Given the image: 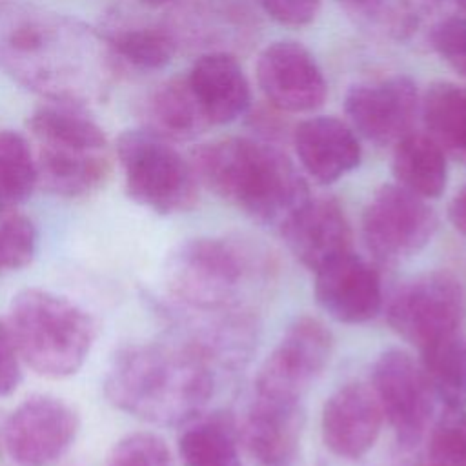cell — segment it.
Masks as SVG:
<instances>
[{
    "label": "cell",
    "mask_w": 466,
    "mask_h": 466,
    "mask_svg": "<svg viewBox=\"0 0 466 466\" xmlns=\"http://www.w3.org/2000/svg\"><path fill=\"white\" fill-rule=\"evenodd\" d=\"M115 62L107 40L62 15L22 11L0 27V67L51 102L82 106L100 96Z\"/></svg>",
    "instance_id": "obj_1"
},
{
    "label": "cell",
    "mask_w": 466,
    "mask_h": 466,
    "mask_svg": "<svg viewBox=\"0 0 466 466\" xmlns=\"http://www.w3.org/2000/svg\"><path fill=\"white\" fill-rule=\"evenodd\" d=\"M104 395L120 411L158 426L197 419L213 395V371L200 350L127 344L111 359Z\"/></svg>",
    "instance_id": "obj_2"
},
{
    "label": "cell",
    "mask_w": 466,
    "mask_h": 466,
    "mask_svg": "<svg viewBox=\"0 0 466 466\" xmlns=\"http://www.w3.org/2000/svg\"><path fill=\"white\" fill-rule=\"evenodd\" d=\"M191 166L198 182L260 224L280 228L308 198V184L279 147L246 137L198 146Z\"/></svg>",
    "instance_id": "obj_3"
},
{
    "label": "cell",
    "mask_w": 466,
    "mask_h": 466,
    "mask_svg": "<svg viewBox=\"0 0 466 466\" xmlns=\"http://www.w3.org/2000/svg\"><path fill=\"white\" fill-rule=\"evenodd\" d=\"M5 324L22 362L47 379L75 375L96 337L95 320L84 308L40 288L13 297Z\"/></svg>",
    "instance_id": "obj_4"
},
{
    "label": "cell",
    "mask_w": 466,
    "mask_h": 466,
    "mask_svg": "<svg viewBox=\"0 0 466 466\" xmlns=\"http://www.w3.org/2000/svg\"><path fill=\"white\" fill-rule=\"evenodd\" d=\"M126 191L140 206L160 215L189 211L198 200V178L169 140L147 131L129 129L116 140Z\"/></svg>",
    "instance_id": "obj_5"
},
{
    "label": "cell",
    "mask_w": 466,
    "mask_h": 466,
    "mask_svg": "<svg viewBox=\"0 0 466 466\" xmlns=\"http://www.w3.org/2000/svg\"><path fill=\"white\" fill-rule=\"evenodd\" d=\"M248 271L246 251L231 240L197 237L178 244L167 255L164 284L182 306L217 311L233 304Z\"/></svg>",
    "instance_id": "obj_6"
},
{
    "label": "cell",
    "mask_w": 466,
    "mask_h": 466,
    "mask_svg": "<svg viewBox=\"0 0 466 466\" xmlns=\"http://www.w3.org/2000/svg\"><path fill=\"white\" fill-rule=\"evenodd\" d=\"M388 324L419 350L464 328L466 288L451 273L431 271L402 282L390 297Z\"/></svg>",
    "instance_id": "obj_7"
},
{
    "label": "cell",
    "mask_w": 466,
    "mask_h": 466,
    "mask_svg": "<svg viewBox=\"0 0 466 466\" xmlns=\"http://www.w3.org/2000/svg\"><path fill=\"white\" fill-rule=\"evenodd\" d=\"M437 229V215L426 198L399 184L380 186L362 213V238L382 264H395L419 253Z\"/></svg>",
    "instance_id": "obj_8"
},
{
    "label": "cell",
    "mask_w": 466,
    "mask_h": 466,
    "mask_svg": "<svg viewBox=\"0 0 466 466\" xmlns=\"http://www.w3.org/2000/svg\"><path fill=\"white\" fill-rule=\"evenodd\" d=\"M371 390L399 446L410 450L420 444L435 399L422 366L402 350H386L373 364Z\"/></svg>",
    "instance_id": "obj_9"
},
{
    "label": "cell",
    "mask_w": 466,
    "mask_h": 466,
    "mask_svg": "<svg viewBox=\"0 0 466 466\" xmlns=\"http://www.w3.org/2000/svg\"><path fill=\"white\" fill-rule=\"evenodd\" d=\"M78 415L62 399L33 395L5 419L2 441L18 466H53L73 446Z\"/></svg>",
    "instance_id": "obj_10"
},
{
    "label": "cell",
    "mask_w": 466,
    "mask_h": 466,
    "mask_svg": "<svg viewBox=\"0 0 466 466\" xmlns=\"http://www.w3.org/2000/svg\"><path fill=\"white\" fill-rule=\"evenodd\" d=\"M331 348V331L319 319H297L258 370L255 393L302 400L329 362Z\"/></svg>",
    "instance_id": "obj_11"
},
{
    "label": "cell",
    "mask_w": 466,
    "mask_h": 466,
    "mask_svg": "<svg viewBox=\"0 0 466 466\" xmlns=\"http://www.w3.org/2000/svg\"><path fill=\"white\" fill-rule=\"evenodd\" d=\"M344 111L353 131L366 140L379 146L395 144L413 131L419 111L417 86L406 75L351 86Z\"/></svg>",
    "instance_id": "obj_12"
},
{
    "label": "cell",
    "mask_w": 466,
    "mask_h": 466,
    "mask_svg": "<svg viewBox=\"0 0 466 466\" xmlns=\"http://www.w3.org/2000/svg\"><path fill=\"white\" fill-rule=\"evenodd\" d=\"M257 82L268 102L288 113L313 111L328 93L315 56L293 40H277L260 53Z\"/></svg>",
    "instance_id": "obj_13"
},
{
    "label": "cell",
    "mask_w": 466,
    "mask_h": 466,
    "mask_svg": "<svg viewBox=\"0 0 466 466\" xmlns=\"http://www.w3.org/2000/svg\"><path fill=\"white\" fill-rule=\"evenodd\" d=\"M315 299L339 322H368L382 308L379 271L353 251H348L315 271Z\"/></svg>",
    "instance_id": "obj_14"
},
{
    "label": "cell",
    "mask_w": 466,
    "mask_h": 466,
    "mask_svg": "<svg viewBox=\"0 0 466 466\" xmlns=\"http://www.w3.org/2000/svg\"><path fill=\"white\" fill-rule=\"evenodd\" d=\"M382 419L373 390L348 382L326 399L320 417L322 441L337 457L359 459L373 448Z\"/></svg>",
    "instance_id": "obj_15"
},
{
    "label": "cell",
    "mask_w": 466,
    "mask_h": 466,
    "mask_svg": "<svg viewBox=\"0 0 466 466\" xmlns=\"http://www.w3.org/2000/svg\"><path fill=\"white\" fill-rule=\"evenodd\" d=\"M279 229L293 257L311 271L351 251L348 217L328 197H309Z\"/></svg>",
    "instance_id": "obj_16"
},
{
    "label": "cell",
    "mask_w": 466,
    "mask_h": 466,
    "mask_svg": "<svg viewBox=\"0 0 466 466\" xmlns=\"http://www.w3.org/2000/svg\"><path fill=\"white\" fill-rule=\"evenodd\" d=\"M302 400L253 393L242 422L246 450L262 466H289L302 435Z\"/></svg>",
    "instance_id": "obj_17"
},
{
    "label": "cell",
    "mask_w": 466,
    "mask_h": 466,
    "mask_svg": "<svg viewBox=\"0 0 466 466\" xmlns=\"http://www.w3.org/2000/svg\"><path fill=\"white\" fill-rule=\"evenodd\" d=\"M293 146L306 173L320 184L353 171L362 157L353 127L335 116L302 120L293 131Z\"/></svg>",
    "instance_id": "obj_18"
},
{
    "label": "cell",
    "mask_w": 466,
    "mask_h": 466,
    "mask_svg": "<svg viewBox=\"0 0 466 466\" xmlns=\"http://www.w3.org/2000/svg\"><path fill=\"white\" fill-rule=\"evenodd\" d=\"M209 126H222L242 116L251 102L248 78L235 56L202 55L186 76Z\"/></svg>",
    "instance_id": "obj_19"
},
{
    "label": "cell",
    "mask_w": 466,
    "mask_h": 466,
    "mask_svg": "<svg viewBox=\"0 0 466 466\" xmlns=\"http://www.w3.org/2000/svg\"><path fill=\"white\" fill-rule=\"evenodd\" d=\"M38 186L58 197H86L104 186L111 173L106 151H86L56 146H36Z\"/></svg>",
    "instance_id": "obj_20"
},
{
    "label": "cell",
    "mask_w": 466,
    "mask_h": 466,
    "mask_svg": "<svg viewBox=\"0 0 466 466\" xmlns=\"http://www.w3.org/2000/svg\"><path fill=\"white\" fill-rule=\"evenodd\" d=\"M146 129L166 140H189L209 127L187 78L157 86L144 104Z\"/></svg>",
    "instance_id": "obj_21"
},
{
    "label": "cell",
    "mask_w": 466,
    "mask_h": 466,
    "mask_svg": "<svg viewBox=\"0 0 466 466\" xmlns=\"http://www.w3.org/2000/svg\"><path fill=\"white\" fill-rule=\"evenodd\" d=\"M391 169L399 186L422 198H437L448 182L446 153L428 133L410 131L395 142Z\"/></svg>",
    "instance_id": "obj_22"
},
{
    "label": "cell",
    "mask_w": 466,
    "mask_h": 466,
    "mask_svg": "<svg viewBox=\"0 0 466 466\" xmlns=\"http://www.w3.org/2000/svg\"><path fill=\"white\" fill-rule=\"evenodd\" d=\"M36 144L73 147L86 151H106L107 138L102 127L82 109L67 102L40 106L27 120Z\"/></svg>",
    "instance_id": "obj_23"
},
{
    "label": "cell",
    "mask_w": 466,
    "mask_h": 466,
    "mask_svg": "<svg viewBox=\"0 0 466 466\" xmlns=\"http://www.w3.org/2000/svg\"><path fill=\"white\" fill-rule=\"evenodd\" d=\"M426 133L457 162L466 164V86L435 82L422 96Z\"/></svg>",
    "instance_id": "obj_24"
},
{
    "label": "cell",
    "mask_w": 466,
    "mask_h": 466,
    "mask_svg": "<svg viewBox=\"0 0 466 466\" xmlns=\"http://www.w3.org/2000/svg\"><path fill=\"white\" fill-rule=\"evenodd\" d=\"M420 366L446 410H466V329L461 328L420 350Z\"/></svg>",
    "instance_id": "obj_25"
},
{
    "label": "cell",
    "mask_w": 466,
    "mask_h": 466,
    "mask_svg": "<svg viewBox=\"0 0 466 466\" xmlns=\"http://www.w3.org/2000/svg\"><path fill=\"white\" fill-rule=\"evenodd\" d=\"M184 466H242L233 424L226 417L193 419L178 437Z\"/></svg>",
    "instance_id": "obj_26"
},
{
    "label": "cell",
    "mask_w": 466,
    "mask_h": 466,
    "mask_svg": "<svg viewBox=\"0 0 466 466\" xmlns=\"http://www.w3.org/2000/svg\"><path fill=\"white\" fill-rule=\"evenodd\" d=\"M106 40L113 58L137 71L164 69L177 49L173 36L158 27L118 29Z\"/></svg>",
    "instance_id": "obj_27"
},
{
    "label": "cell",
    "mask_w": 466,
    "mask_h": 466,
    "mask_svg": "<svg viewBox=\"0 0 466 466\" xmlns=\"http://www.w3.org/2000/svg\"><path fill=\"white\" fill-rule=\"evenodd\" d=\"M38 186L35 153L16 131H0V204L16 206Z\"/></svg>",
    "instance_id": "obj_28"
},
{
    "label": "cell",
    "mask_w": 466,
    "mask_h": 466,
    "mask_svg": "<svg viewBox=\"0 0 466 466\" xmlns=\"http://www.w3.org/2000/svg\"><path fill=\"white\" fill-rule=\"evenodd\" d=\"M422 441L417 466H466V411L446 410Z\"/></svg>",
    "instance_id": "obj_29"
},
{
    "label": "cell",
    "mask_w": 466,
    "mask_h": 466,
    "mask_svg": "<svg viewBox=\"0 0 466 466\" xmlns=\"http://www.w3.org/2000/svg\"><path fill=\"white\" fill-rule=\"evenodd\" d=\"M38 249L35 222L16 206L0 204V273H11L31 264Z\"/></svg>",
    "instance_id": "obj_30"
},
{
    "label": "cell",
    "mask_w": 466,
    "mask_h": 466,
    "mask_svg": "<svg viewBox=\"0 0 466 466\" xmlns=\"http://www.w3.org/2000/svg\"><path fill=\"white\" fill-rule=\"evenodd\" d=\"M102 466H173V459L162 437L135 431L115 442Z\"/></svg>",
    "instance_id": "obj_31"
},
{
    "label": "cell",
    "mask_w": 466,
    "mask_h": 466,
    "mask_svg": "<svg viewBox=\"0 0 466 466\" xmlns=\"http://www.w3.org/2000/svg\"><path fill=\"white\" fill-rule=\"evenodd\" d=\"M435 53L459 75L466 76V16H448L431 27Z\"/></svg>",
    "instance_id": "obj_32"
},
{
    "label": "cell",
    "mask_w": 466,
    "mask_h": 466,
    "mask_svg": "<svg viewBox=\"0 0 466 466\" xmlns=\"http://www.w3.org/2000/svg\"><path fill=\"white\" fill-rule=\"evenodd\" d=\"M262 9L279 24L300 27L309 24L320 7V0H258Z\"/></svg>",
    "instance_id": "obj_33"
},
{
    "label": "cell",
    "mask_w": 466,
    "mask_h": 466,
    "mask_svg": "<svg viewBox=\"0 0 466 466\" xmlns=\"http://www.w3.org/2000/svg\"><path fill=\"white\" fill-rule=\"evenodd\" d=\"M22 380V359L5 322L0 320V397L11 395Z\"/></svg>",
    "instance_id": "obj_34"
},
{
    "label": "cell",
    "mask_w": 466,
    "mask_h": 466,
    "mask_svg": "<svg viewBox=\"0 0 466 466\" xmlns=\"http://www.w3.org/2000/svg\"><path fill=\"white\" fill-rule=\"evenodd\" d=\"M448 217L453 228L466 238V186L450 202Z\"/></svg>",
    "instance_id": "obj_35"
},
{
    "label": "cell",
    "mask_w": 466,
    "mask_h": 466,
    "mask_svg": "<svg viewBox=\"0 0 466 466\" xmlns=\"http://www.w3.org/2000/svg\"><path fill=\"white\" fill-rule=\"evenodd\" d=\"M351 11H357L366 16H380L386 9V0H339Z\"/></svg>",
    "instance_id": "obj_36"
},
{
    "label": "cell",
    "mask_w": 466,
    "mask_h": 466,
    "mask_svg": "<svg viewBox=\"0 0 466 466\" xmlns=\"http://www.w3.org/2000/svg\"><path fill=\"white\" fill-rule=\"evenodd\" d=\"M140 2L146 4V5H162V4H167L171 0H140Z\"/></svg>",
    "instance_id": "obj_37"
},
{
    "label": "cell",
    "mask_w": 466,
    "mask_h": 466,
    "mask_svg": "<svg viewBox=\"0 0 466 466\" xmlns=\"http://www.w3.org/2000/svg\"><path fill=\"white\" fill-rule=\"evenodd\" d=\"M457 4L462 7V11H466V0H457Z\"/></svg>",
    "instance_id": "obj_38"
}]
</instances>
